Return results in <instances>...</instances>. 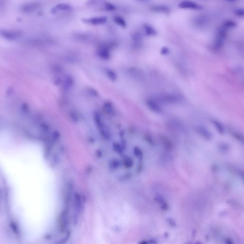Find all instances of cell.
I'll list each match as a JSON object with an SVG mask.
<instances>
[{
  "label": "cell",
  "instance_id": "3957f363",
  "mask_svg": "<svg viewBox=\"0 0 244 244\" xmlns=\"http://www.w3.org/2000/svg\"><path fill=\"white\" fill-rule=\"evenodd\" d=\"M59 228L61 232L66 231L69 225V212L67 209L64 210L61 212L59 217Z\"/></svg>",
  "mask_w": 244,
  "mask_h": 244
},
{
  "label": "cell",
  "instance_id": "5bb4252c",
  "mask_svg": "<svg viewBox=\"0 0 244 244\" xmlns=\"http://www.w3.org/2000/svg\"><path fill=\"white\" fill-rule=\"evenodd\" d=\"M207 22V19L205 17L201 16L197 17L195 19V25L200 27H203L206 25Z\"/></svg>",
  "mask_w": 244,
  "mask_h": 244
},
{
  "label": "cell",
  "instance_id": "603a6c76",
  "mask_svg": "<svg viewBox=\"0 0 244 244\" xmlns=\"http://www.w3.org/2000/svg\"><path fill=\"white\" fill-rule=\"evenodd\" d=\"M222 26L228 30V29H231V28L235 27L236 26V22L232 21H228L225 22Z\"/></svg>",
  "mask_w": 244,
  "mask_h": 244
},
{
  "label": "cell",
  "instance_id": "ac0fdd59",
  "mask_svg": "<svg viewBox=\"0 0 244 244\" xmlns=\"http://www.w3.org/2000/svg\"><path fill=\"white\" fill-rule=\"evenodd\" d=\"M133 153L134 156L138 158V159H142L143 157L142 151L139 147H134L133 149Z\"/></svg>",
  "mask_w": 244,
  "mask_h": 244
},
{
  "label": "cell",
  "instance_id": "9c48e42d",
  "mask_svg": "<svg viewBox=\"0 0 244 244\" xmlns=\"http://www.w3.org/2000/svg\"><path fill=\"white\" fill-rule=\"evenodd\" d=\"M107 18L104 16L96 17L86 19L87 22L93 25H100L104 24L107 22Z\"/></svg>",
  "mask_w": 244,
  "mask_h": 244
},
{
  "label": "cell",
  "instance_id": "44dd1931",
  "mask_svg": "<svg viewBox=\"0 0 244 244\" xmlns=\"http://www.w3.org/2000/svg\"><path fill=\"white\" fill-rule=\"evenodd\" d=\"M115 22L116 23H117L119 25L121 26L122 27H125L126 26V24L125 21L120 17H116L114 18Z\"/></svg>",
  "mask_w": 244,
  "mask_h": 244
},
{
  "label": "cell",
  "instance_id": "5b68a950",
  "mask_svg": "<svg viewBox=\"0 0 244 244\" xmlns=\"http://www.w3.org/2000/svg\"><path fill=\"white\" fill-rule=\"evenodd\" d=\"M168 125L170 128L177 132L184 133L186 132V128L181 121L176 119H171L168 122Z\"/></svg>",
  "mask_w": 244,
  "mask_h": 244
},
{
  "label": "cell",
  "instance_id": "f1b7e54d",
  "mask_svg": "<svg viewBox=\"0 0 244 244\" xmlns=\"http://www.w3.org/2000/svg\"><path fill=\"white\" fill-rule=\"evenodd\" d=\"M236 14L239 16H244V11L243 9H238L236 12Z\"/></svg>",
  "mask_w": 244,
  "mask_h": 244
},
{
  "label": "cell",
  "instance_id": "cb8c5ba5",
  "mask_svg": "<svg viewBox=\"0 0 244 244\" xmlns=\"http://www.w3.org/2000/svg\"><path fill=\"white\" fill-rule=\"evenodd\" d=\"M56 11H66V10H68L70 9V6L69 5L66 4H61L58 5L57 6H56L55 7Z\"/></svg>",
  "mask_w": 244,
  "mask_h": 244
},
{
  "label": "cell",
  "instance_id": "4fadbf2b",
  "mask_svg": "<svg viewBox=\"0 0 244 244\" xmlns=\"http://www.w3.org/2000/svg\"><path fill=\"white\" fill-rule=\"evenodd\" d=\"M121 163L118 159H113L108 163V167L112 170H116L120 167Z\"/></svg>",
  "mask_w": 244,
  "mask_h": 244
},
{
  "label": "cell",
  "instance_id": "83f0119b",
  "mask_svg": "<svg viewBox=\"0 0 244 244\" xmlns=\"http://www.w3.org/2000/svg\"><path fill=\"white\" fill-rule=\"evenodd\" d=\"M169 52V50L168 49V48L167 47H163L162 49H161V53L162 54H163V55H165V54H168Z\"/></svg>",
  "mask_w": 244,
  "mask_h": 244
},
{
  "label": "cell",
  "instance_id": "2e32d148",
  "mask_svg": "<svg viewBox=\"0 0 244 244\" xmlns=\"http://www.w3.org/2000/svg\"><path fill=\"white\" fill-rule=\"evenodd\" d=\"M144 29L146 34L149 36H154L157 34V31L153 27L147 25L145 24L144 25Z\"/></svg>",
  "mask_w": 244,
  "mask_h": 244
},
{
  "label": "cell",
  "instance_id": "7c38bea8",
  "mask_svg": "<svg viewBox=\"0 0 244 244\" xmlns=\"http://www.w3.org/2000/svg\"><path fill=\"white\" fill-rule=\"evenodd\" d=\"M212 123L214 125L216 130L220 134H223L225 133V128L223 124L219 121L213 119L211 120Z\"/></svg>",
  "mask_w": 244,
  "mask_h": 244
},
{
  "label": "cell",
  "instance_id": "d4e9b609",
  "mask_svg": "<svg viewBox=\"0 0 244 244\" xmlns=\"http://www.w3.org/2000/svg\"><path fill=\"white\" fill-rule=\"evenodd\" d=\"M153 10L155 11H159V12H162L163 13H167L169 11V9L167 7L164 6H155L153 8Z\"/></svg>",
  "mask_w": 244,
  "mask_h": 244
},
{
  "label": "cell",
  "instance_id": "7402d4cb",
  "mask_svg": "<svg viewBox=\"0 0 244 244\" xmlns=\"http://www.w3.org/2000/svg\"><path fill=\"white\" fill-rule=\"evenodd\" d=\"M113 148L115 152H116L118 154H121L123 153V149L122 146L120 144L115 143L113 145Z\"/></svg>",
  "mask_w": 244,
  "mask_h": 244
},
{
  "label": "cell",
  "instance_id": "30bf717a",
  "mask_svg": "<svg viewBox=\"0 0 244 244\" xmlns=\"http://www.w3.org/2000/svg\"><path fill=\"white\" fill-rule=\"evenodd\" d=\"M180 98H179L178 96H173V95H167L163 96L161 98V101L163 103L166 104H172V103H176L180 101Z\"/></svg>",
  "mask_w": 244,
  "mask_h": 244
},
{
  "label": "cell",
  "instance_id": "7a4b0ae2",
  "mask_svg": "<svg viewBox=\"0 0 244 244\" xmlns=\"http://www.w3.org/2000/svg\"><path fill=\"white\" fill-rule=\"evenodd\" d=\"M81 195L78 193H75L74 194V198H73V203H74V216H73L74 219L73 222L74 224H76L78 221V218L79 217L80 215L81 214L83 207V203Z\"/></svg>",
  "mask_w": 244,
  "mask_h": 244
},
{
  "label": "cell",
  "instance_id": "8fae6325",
  "mask_svg": "<svg viewBox=\"0 0 244 244\" xmlns=\"http://www.w3.org/2000/svg\"><path fill=\"white\" fill-rule=\"evenodd\" d=\"M98 55L104 59H108L110 57V53L108 49L105 47H102L98 50Z\"/></svg>",
  "mask_w": 244,
  "mask_h": 244
},
{
  "label": "cell",
  "instance_id": "4316f807",
  "mask_svg": "<svg viewBox=\"0 0 244 244\" xmlns=\"http://www.w3.org/2000/svg\"><path fill=\"white\" fill-rule=\"evenodd\" d=\"M69 236H70V234H69V232H68V233H67L66 236H64V237H63V238L61 239V240L60 241V244H66V242H67V241L69 240Z\"/></svg>",
  "mask_w": 244,
  "mask_h": 244
},
{
  "label": "cell",
  "instance_id": "ffe728a7",
  "mask_svg": "<svg viewBox=\"0 0 244 244\" xmlns=\"http://www.w3.org/2000/svg\"><path fill=\"white\" fill-rule=\"evenodd\" d=\"M106 74L109 78L112 81H115L116 79V75L115 72H113V70H110V69L107 70Z\"/></svg>",
  "mask_w": 244,
  "mask_h": 244
},
{
  "label": "cell",
  "instance_id": "e0dca14e",
  "mask_svg": "<svg viewBox=\"0 0 244 244\" xmlns=\"http://www.w3.org/2000/svg\"><path fill=\"white\" fill-rule=\"evenodd\" d=\"M104 109L108 115H113L114 113L113 105L110 102H106L104 105Z\"/></svg>",
  "mask_w": 244,
  "mask_h": 244
},
{
  "label": "cell",
  "instance_id": "8992f818",
  "mask_svg": "<svg viewBox=\"0 0 244 244\" xmlns=\"http://www.w3.org/2000/svg\"><path fill=\"white\" fill-rule=\"evenodd\" d=\"M195 130L199 135L206 140H211L212 138V134L205 126L201 125H198L195 127Z\"/></svg>",
  "mask_w": 244,
  "mask_h": 244
},
{
  "label": "cell",
  "instance_id": "6da1fadb",
  "mask_svg": "<svg viewBox=\"0 0 244 244\" xmlns=\"http://www.w3.org/2000/svg\"><path fill=\"white\" fill-rule=\"evenodd\" d=\"M93 118L96 125L97 126L101 135L104 139L109 140L111 138V133L107 126L103 121V118L100 113L98 112L95 113Z\"/></svg>",
  "mask_w": 244,
  "mask_h": 244
},
{
  "label": "cell",
  "instance_id": "484cf974",
  "mask_svg": "<svg viewBox=\"0 0 244 244\" xmlns=\"http://www.w3.org/2000/svg\"><path fill=\"white\" fill-rule=\"evenodd\" d=\"M73 80H72V79L71 77H68V78H66V81H65V83H64V84H65V86H66V88H70L71 87H72V85H73Z\"/></svg>",
  "mask_w": 244,
  "mask_h": 244
},
{
  "label": "cell",
  "instance_id": "ba28073f",
  "mask_svg": "<svg viewBox=\"0 0 244 244\" xmlns=\"http://www.w3.org/2000/svg\"><path fill=\"white\" fill-rule=\"evenodd\" d=\"M179 7L180 8L196 10H200L202 9V6L195 2L191 1H183L180 2L178 4Z\"/></svg>",
  "mask_w": 244,
  "mask_h": 244
},
{
  "label": "cell",
  "instance_id": "277c9868",
  "mask_svg": "<svg viewBox=\"0 0 244 244\" xmlns=\"http://www.w3.org/2000/svg\"><path fill=\"white\" fill-rule=\"evenodd\" d=\"M227 30L228 29L223 27V26L219 29L217 34V37L215 42V49H220L224 45L225 40L227 37Z\"/></svg>",
  "mask_w": 244,
  "mask_h": 244
},
{
  "label": "cell",
  "instance_id": "d6986e66",
  "mask_svg": "<svg viewBox=\"0 0 244 244\" xmlns=\"http://www.w3.org/2000/svg\"><path fill=\"white\" fill-rule=\"evenodd\" d=\"M219 150L222 154L227 153L229 150V146L227 144L222 143L219 146Z\"/></svg>",
  "mask_w": 244,
  "mask_h": 244
},
{
  "label": "cell",
  "instance_id": "52a82bcc",
  "mask_svg": "<svg viewBox=\"0 0 244 244\" xmlns=\"http://www.w3.org/2000/svg\"><path fill=\"white\" fill-rule=\"evenodd\" d=\"M146 103L148 107L154 112L158 113H161L163 112L162 109L159 105V103L154 99H148L146 101Z\"/></svg>",
  "mask_w": 244,
  "mask_h": 244
},
{
  "label": "cell",
  "instance_id": "9a60e30c",
  "mask_svg": "<svg viewBox=\"0 0 244 244\" xmlns=\"http://www.w3.org/2000/svg\"><path fill=\"white\" fill-rule=\"evenodd\" d=\"M124 166L126 168H130L133 166L134 161L131 157L128 156L124 157L122 160V162Z\"/></svg>",
  "mask_w": 244,
  "mask_h": 244
}]
</instances>
